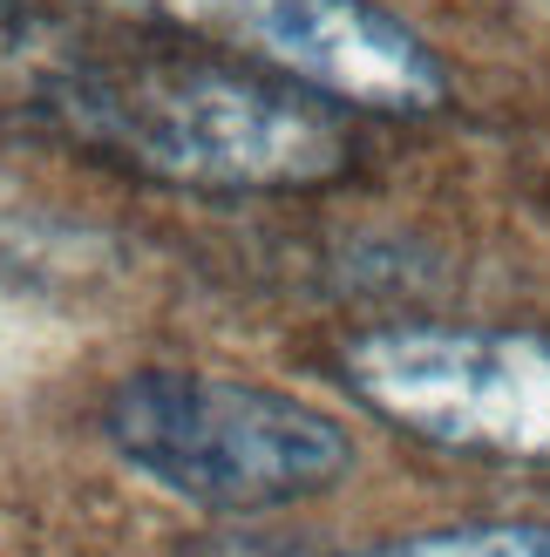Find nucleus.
<instances>
[{
	"label": "nucleus",
	"instance_id": "obj_5",
	"mask_svg": "<svg viewBox=\"0 0 550 557\" xmlns=\"http://www.w3.org/2000/svg\"><path fill=\"white\" fill-rule=\"evenodd\" d=\"M347 557H550V523H462V531H422Z\"/></svg>",
	"mask_w": 550,
	"mask_h": 557
},
{
	"label": "nucleus",
	"instance_id": "obj_1",
	"mask_svg": "<svg viewBox=\"0 0 550 557\" xmlns=\"http://www.w3.org/2000/svg\"><path fill=\"white\" fill-rule=\"evenodd\" d=\"M89 150L163 184L292 190L347 163V136L320 102L225 62H109L54 89Z\"/></svg>",
	"mask_w": 550,
	"mask_h": 557
},
{
	"label": "nucleus",
	"instance_id": "obj_2",
	"mask_svg": "<svg viewBox=\"0 0 550 557\" xmlns=\"http://www.w3.org/2000/svg\"><path fill=\"white\" fill-rule=\"evenodd\" d=\"M102 435L129 469L198 510H279L353 469L334 414L232 374H129L102 408Z\"/></svg>",
	"mask_w": 550,
	"mask_h": 557
},
{
	"label": "nucleus",
	"instance_id": "obj_4",
	"mask_svg": "<svg viewBox=\"0 0 550 557\" xmlns=\"http://www.w3.org/2000/svg\"><path fill=\"white\" fill-rule=\"evenodd\" d=\"M136 8L204 41L259 54L279 75L353 109L422 116L449 96V75L422 48V35L367 0H136Z\"/></svg>",
	"mask_w": 550,
	"mask_h": 557
},
{
	"label": "nucleus",
	"instance_id": "obj_3",
	"mask_svg": "<svg viewBox=\"0 0 550 557\" xmlns=\"http://www.w3.org/2000/svg\"><path fill=\"white\" fill-rule=\"evenodd\" d=\"M340 368L380 422L435 449L550 462V333L380 326L347 347Z\"/></svg>",
	"mask_w": 550,
	"mask_h": 557
}]
</instances>
